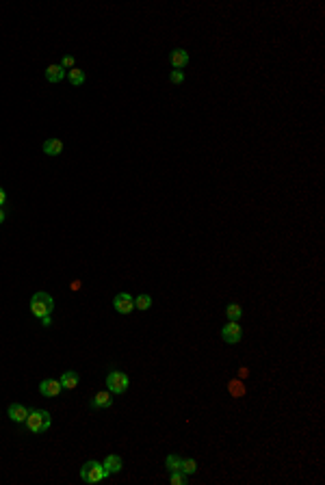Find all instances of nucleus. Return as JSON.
Returning a JSON list of instances; mask_svg holds the SVG:
<instances>
[{
	"label": "nucleus",
	"mask_w": 325,
	"mask_h": 485,
	"mask_svg": "<svg viewBox=\"0 0 325 485\" xmlns=\"http://www.w3.org/2000/svg\"><path fill=\"white\" fill-rule=\"evenodd\" d=\"M52 310H54V299L50 297L48 293L39 291V293H35L33 297H31V312H33V316H37V318L48 316V314H52Z\"/></svg>",
	"instance_id": "nucleus-2"
},
{
	"label": "nucleus",
	"mask_w": 325,
	"mask_h": 485,
	"mask_svg": "<svg viewBox=\"0 0 325 485\" xmlns=\"http://www.w3.org/2000/svg\"><path fill=\"white\" fill-rule=\"evenodd\" d=\"M134 308L137 310H150L152 308V297H150V295H139V297L134 299Z\"/></svg>",
	"instance_id": "nucleus-19"
},
{
	"label": "nucleus",
	"mask_w": 325,
	"mask_h": 485,
	"mask_svg": "<svg viewBox=\"0 0 325 485\" xmlns=\"http://www.w3.org/2000/svg\"><path fill=\"white\" fill-rule=\"evenodd\" d=\"M180 470H182L184 474H195L197 472V464H195V459H182V466H180Z\"/></svg>",
	"instance_id": "nucleus-20"
},
{
	"label": "nucleus",
	"mask_w": 325,
	"mask_h": 485,
	"mask_svg": "<svg viewBox=\"0 0 325 485\" xmlns=\"http://www.w3.org/2000/svg\"><path fill=\"white\" fill-rule=\"evenodd\" d=\"M165 466H167L169 472H176V470H180V466H182V457H178V455H167Z\"/></svg>",
	"instance_id": "nucleus-16"
},
{
	"label": "nucleus",
	"mask_w": 325,
	"mask_h": 485,
	"mask_svg": "<svg viewBox=\"0 0 325 485\" xmlns=\"http://www.w3.org/2000/svg\"><path fill=\"white\" fill-rule=\"evenodd\" d=\"M228 390H230V394H232V397H243V394H245V386H243L241 379H232V381H230V386H228Z\"/></svg>",
	"instance_id": "nucleus-17"
},
{
	"label": "nucleus",
	"mask_w": 325,
	"mask_h": 485,
	"mask_svg": "<svg viewBox=\"0 0 325 485\" xmlns=\"http://www.w3.org/2000/svg\"><path fill=\"white\" fill-rule=\"evenodd\" d=\"M4 202H7V193H4V189L0 187V208L4 206Z\"/></svg>",
	"instance_id": "nucleus-25"
},
{
	"label": "nucleus",
	"mask_w": 325,
	"mask_h": 485,
	"mask_svg": "<svg viewBox=\"0 0 325 485\" xmlns=\"http://www.w3.org/2000/svg\"><path fill=\"white\" fill-rule=\"evenodd\" d=\"M59 381H61V388L63 390H74V388L78 386V381H81V377H78L76 371H65Z\"/></svg>",
	"instance_id": "nucleus-12"
},
{
	"label": "nucleus",
	"mask_w": 325,
	"mask_h": 485,
	"mask_svg": "<svg viewBox=\"0 0 325 485\" xmlns=\"http://www.w3.org/2000/svg\"><path fill=\"white\" fill-rule=\"evenodd\" d=\"M74 63H76V61H74V57H69V54H67V57H63V59H61V67H63V69H72V67H74Z\"/></svg>",
	"instance_id": "nucleus-23"
},
{
	"label": "nucleus",
	"mask_w": 325,
	"mask_h": 485,
	"mask_svg": "<svg viewBox=\"0 0 325 485\" xmlns=\"http://www.w3.org/2000/svg\"><path fill=\"white\" fill-rule=\"evenodd\" d=\"M42 325H43V327H50V325H52V314H48V316H42Z\"/></svg>",
	"instance_id": "nucleus-24"
},
{
	"label": "nucleus",
	"mask_w": 325,
	"mask_h": 485,
	"mask_svg": "<svg viewBox=\"0 0 325 485\" xmlns=\"http://www.w3.org/2000/svg\"><path fill=\"white\" fill-rule=\"evenodd\" d=\"M113 397H115V394L108 392V390H107V392H104V390H102V392H96V397L91 399V407L93 409L111 407V405H113Z\"/></svg>",
	"instance_id": "nucleus-10"
},
{
	"label": "nucleus",
	"mask_w": 325,
	"mask_h": 485,
	"mask_svg": "<svg viewBox=\"0 0 325 485\" xmlns=\"http://www.w3.org/2000/svg\"><path fill=\"white\" fill-rule=\"evenodd\" d=\"M2 221H4V211L0 208V223H2Z\"/></svg>",
	"instance_id": "nucleus-27"
},
{
	"label": "nucleus",
	"mask_w": 325,
	"mask_h": 485,
	"mask_svg": "<svg viewBox=\"0 0 325 485\" xmlns=\"http://www.w3.org/2000/svg\"><path fill=\"white\" fill-rule=\"evenodd\" d=\"M104 468L108 470V474H117V472H122V468H124L122 457H119V455H115V453L107 455V459H104Z\"/></svg>",
	"instance_id": "nucleus-11"
},
{
	"label": "nucleus",
	"mask_w": 325,
	"mask_h": 485,
	"mask_svg": "<svg viewBox=\"0 0 325 485\" xmlns=\"http://www.w3.org/2000/svg\"><path fill=\"white\" fill-rule=\"evenodd\" d=\"M169 81H172L173 84H182L184 83V74L180 72V69H173V72L169 74Z\"/></svg>",
	"instance_id": "nucleus-22"
},
{
	"label": "nucleus",
	"mask_w": 325,
	"mask_h": 485,
	"mask_svg": "<svg viewBox=\"0 0 325 485\" xmlns=\"http://www.w3.org/2000/svg\"><path fill=\"white\" fill-rule=\"evenodd\" d=\"M128 386H130V379H128L126 373H122V371H117V368H113V371L107 375V390H108V392H113V394H124V392L128 390Z\"/></svg>",
	"instance_id": "nucleus-4"
},
{
	"label": "nucleus",
	"mask_w": 325,
	"mask_h": 485,
	"mask_svg": "<svg viewBox=\"0 0 325 485\" xmlns=\"http://www.w3.org/2000/svg\"><path fill=\"white\" fill-rule=\"evenodd\" d=\"M226 314H228L230 321H238V318L243 316V308L238 306V303H230L228 310H226Z\"/></svg>",
	"instance_id": "nucleus-18"
},
{
	"label": "nucleus",
	"mask_w": 325,
	"mask_h": 485,
	"mask_svg": "<svg viewBox=\"0 0 325 485\" xmlns=\"http://www.w3.org/2000/svg\"><path fill=\"white\" fill-rule=\"evenodd\" d=\"M67 76H69V83H72L74 87H81V84H85V72H83V69L72 67Z\"/></svg>",
	"instance_id": "nucleus-15"
},
{
	"label": "nucleus",
	"mask_w": 325,
	"mask_h": 485,
	"mask_svg": "<svg viewBox=\"0 0 325 485\" xmlns=\"http://www.w3.org/2000/svg\"><path fill=\"white\" fill-rule=\"evenodd\" d=\"M241 336H243V329H241V325H238V321H230V323L223 325L221 338L226 340V342L237 344V342H241Z\"/></svg>",
	"instance_id": "nucleus-5"
},
{
	"label": "nucleus",
	"mask_w": 325,
	"mask_h": 485,
	"mask_svg": "<svg viewBox=\"0 0 325 485\" xmlns=\"http://www.w3.org/2000/svg\"><path fill=\"white\" fill-rule=\"evenodd\" d=\"M247 375H249L247 368H238V377H241V379H245V377H247Z\"/></svg>",
	"instance_id": "nucleus-26"
},
{
	"label": "nucleus",
	"mask_w": 325,
	"mask_h": 485,
	"mask_svg": "<svg viewBox=\"0 0 325 485\" xmlns=\"http://www.w3.org/2000/svg\"><path fill=\"white\" fill-rule=\"evenodd\" d=\"M113 308L117 310L119 314H130L134 310V299H132V295H128V293H119V295H115V299H113Z\"/></svg>",
	"instance_id": "nucleus-6"
},
{
	"label": "nucleus",
	"mask_w": 325,
	"mask_h": 485,
	"mask_svg": "<svg viewBox=\"0 0 325 485\" xmlns=\"http://www.w3.org/2000/svg\"><path fill=\"white\" fill-rule=\"evenodd\" d=\"M65 76H67V72H65L61 65H48L46 67V78L50 83H61Z\"/></svg>",
	"instance_id": "nucleus-13"
},
{
	"label": "nucleus",
	"mask_w": 325,
	"mask_h": 485,
	"mask_svg": "<svg viewBox=\"0 0 325 485\" xmlns=\"http://www.w3.org/2000/svg\"><path fill=\"white\" fill-rule=\"evenodd\" d=\"M108 477V470L104 468V464H100V462H87L85 466L81 468V479L83 481H87V483H100V481H104V479Z\"/></svg>",
	"instance_id": "nucleus-3"
},
{
	"label": "nucleus",
	"mask_w": 325,
	"mask_h": 485,
	"mask_svg": "<svg viewBox=\"0 0 325 485\" xmlns=\"http://www.w3.org/2000/svg\"><path fill=\"white\" fill-rule=\"evenodd\" d=\"M61 390L63 388H61V381H59V379H43V381L39 383V392H42L43 397H48V399L57 397Z\"/></svg>",
	"instance_id": "nucleus-9"
},
{
	"label": "nucleus",
	"mask_w": 325,
	"mask_h": 485,
	"mask_svg": "<svg viewBox=\"0 0 325 485\" xmlns=\"http://www.w3.org/2000/svg\"><path fill=\"white\" fill-rule=\"evenodd\" d=\"M24 424H26V429L31 433H43L52 424V416H50V412H46V409H33L28 414V418L24 421Z\"/></svg>",
	"instance_id": "nucleus-1"
},
{
	"label": "nucleus",
	"mask_w": 325,
	"mask_h": 485,
	"mask_svg": "<svg viewBox=\"0 0 325 485\" xmlns=\"http://www.w3.org/2000/svg\"><path fill=\"white\" fill-rule=\"evenodd\" d=\"M43 152L48 156H59L63 152V141L61 139H48V141H43Z\"/></svg>",
	"instance_id": "nucleus-14"
},
{
	"label": "nucleus",
	"mask_w": 325,
	"mask_h": 485,
	"mask_svg": "<svg viewBox=\"0 0 325 485\" xmlns=\"http://www.w3.org/2000/svg\"><path fill=\"white\" fill-rule=\"evenodd\" d=\"M169 63H172L176 69H180V72H182V69L189 65V52H187L184 48L172 50V52H169Z\"/></svg>",
	"instance_id": "nucleus-8"
},
{
	"label": "nucleus",
	"mask_w": 325,
	"mask_h": 485,
	"mask_svg": "<svg viewBox=\"0 0 325 485\" xmlns=\"http://www.w3.org/2000/svg\"><path fill=\"white\" fill-rule=\"evenodd\" d=\"M7 414H9V418H11L13 422H24L28 418V414H31V409H28L26 405H22V403H11L9 405V409H7Z\"/></svg>",
	"instance_id": "nucleus-7"
},
{
	"label": "nucleus",
	"mask_w": 325,
	"mask_h": 485,
	"mask_svg": "<svg viewBox=\"0 0 325 485\" xmlns=\"http://www.w3.org/2000/svg\"><path fill=\"white\" fill-rule=\"evenodd\" d=\"M169 481H172V485H184V483H187V474H184L182 470L169 472Z\"/></svg>",
	"instance_id": "nucleus-21"
}]
</instances>
